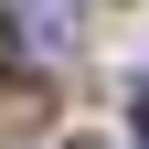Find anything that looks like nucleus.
Masks as SVG:
<instances>
[{
    "label": "nucleus",
    "instance_id": "1",
    "mask_svg": "<svg viewBox=\"0 0 149 149\" xmlns=\"http://www.w3.org/2000/svg\"><path fill=\"white\" fill-rule=\"evenodd\" d=\"M0 64H11V11H0Z\"/></svg>",
    "mask_w": 149,
    "mask_h": 149
},
{
    "label": "nucleus",
    "instance_id": "2",
    "mask_svg": "<svg viewBox=\"0 0 149 149\" xmlns=\"http://www.w3.org/2000/svg\"><path fill=\"white\" fill-rule=\"evenodd\" d=\"M139 128H149V85H139Z\"/></svg>",
    "mask_w": 149,
    "mask_h": 149
}]
</instances>
